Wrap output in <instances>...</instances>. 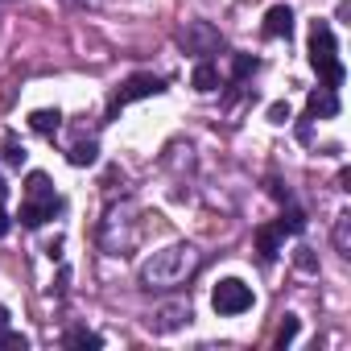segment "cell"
I'll return each instance as SVG.
<instances>
[{"label": "cell", "mask_w": 351, "mask_h": 351, "mask_svg": "<svg viewBox=\"0 0 351 351\" xmlns=\"http://www.w3.org/2000/svg\"><path fill=\"white\" fill-rule=\"evenodd\" d=\"M199 269H203V252L195 244H186V240L182 244H165V248H157L153 256L141 261V289H149V293L178 289Z\"/></svg>", "instance_id": "obj_1"}, {"label": "cell", "mask_w": 351, "mask_h": 351, "mask_svg": "<svg viewBox=\"0 0 351 351\" xmlns=\"http://www.w3.org/2000/svg\"><path fill=\"white\" fill-rule=\"evenodd\" d=\"M136 215H141L136 203H116V207H108V215H104V223H99V244H104V252L128 256V252L136 248V240H141V219H136Z\"/></svg>", "instance_id": "obj_2"}, {"label": "cell", "mask_w": 351, "mask_h": 351, "mask_svg": "<svg viewBox=\"0 0 351 351\" xmlns=\"http://www.w3.org/2000/svg\"><path fill=\"white\" fill-rule=\"evenodd\" d=\"M310 66L318 71L322 87H335L343 83V62H339V46H335V29L326 21H314L310 25Z\"/></svg>", "instance_id": "obj_3"}, {"label": "cell", "mask_w": 351, "mask_h": 351, "mask_svg": "<svg viewBox=\"0 0 351 351\" xmlns=\"http://www.w3.org/2000/svg\"><path fill=\"white\" fill-rule=\"evenodd\" d=\"M252 302H256V293H252V285H244L240 277H223V281L211 289V306H215V314H223V318L248 314Z\"/></svg>", "instance_id": "obj_4"}, {"label": "cell", "mask_w": 351, "mask_h": 351, "mask_svg": "<svg viewBox=\"0 0 351 351\" xmlns=\"http://www.w3.org/2000/svg\"><path fill=\"white\" fill-rule=\"evenodd\" d=\"M161 91H165V79H161V75H128V79L120 83V91L112 95V108H108V116H116L120 108H128V104H136V99L161 95Z\"/></svg>", "instance_id": "obj_5"}, {"label": "cell", "mask_w": 351, "mask_h": 351, "mask_svg": "<svg viewBox=\"0 0 351 351\" xmlns=\"http://www.w3.org/2000/svg\"><path fill=\"white\" fill-rule=\"evenodd\" d=\"M186 318H191V302H186V298H173V302H165V306H157V310H153V318H149V330H157V335H169V330H178Z\"/></svg>", "instance_id": "obj_6"}, {"label": "cell", "mask_w": 351, "mask_h": 351, "mask_svg": "<svg viewBox=\"0 0 351 351\" xmlns=\"http://www.w3.org/2000/svg\"><path fill=\"white\" fill-rule=\"evenodd\" d=\"M182 46H186V50H195V54H211V50H219V46H223V38H219L207 21H195V25H186V29H182Z\"/></svg>", "instance_id": "obj_7"}, {"label": "cell", "mask_w": 351, "mask_h": 351, "mask_svg": "<svg viewBox=\"0 0 351 351\" xmlns=\"http://www.w3.org/2000/svg\"><path fill=\"white\" fill-rule=\"evenodd\" d=\"M330 116H339V95H335V87L310 91V99H306V120H330Z\"/></svg>", "instance_id": "obj_8"}, {"label": "cell", "mask_w": 351, "mask_h": 351, "mask_svg": "<svg viewBox=\"0 0 351 351\" xmlns=\"http://www.w3.org/2000/svg\"><path fill=\"white\" fill-rule=\"evenodd\" d=\"M62 211V199H50V203H38V199H25L21 203V223L25 228H42L46 219H54Z\"/></svg>", "instance_id": "obj_9"}, {"label": "cell", "mask_w": 351, "mask_h": 351, "mask_svg": "<svg viewBox=\"0 0 351 351\" xmlns=\"http://www.w3.org/2000/svg\"><path fill=\"white\" fill-rule=\"evenodd\" d=\"M293 34V9L289 5H273L265 13V38H289Z\"/></svg>", "instance_id": "obj_10"}, {"label": "cell", "mask_w": 351, "mask_h": 351, "mask_svg": "<svg viewBox=\"0 0 351 351\" xmlns=\"http://www.w3.org/2000/svg\"><path fill=\"white\" fill-rule=\"evenodd\" d=\"M281 240H285V232L277 223L256 228V252H261V261H277L281 256Z\"/></svg>", "instance_id": "obj_11"}, {"label": "cell", "mask_w": 351, "mask_h": 351, "mask_svg": "<svg viewBox=\"0 0 351 351\" xmlns=\"http://www.w3.org/2000/svg\"><path fill=\"white\" fill-rule=\"evenodd\" d=\"M25 199H38V203L58 199V195H54V182H50V173H42V169L29 173V178H25Z\"/></svg>", "instance_id": "obj_12"}, {"label": "cell", "mask_w": 351, "mask_h": 351, "mask_svg": "<svg viewBox=\"0 0 351 351\" xmlns=\"http://www.w3.org/2000/svg\"><path fill=\"white\" fill-rule=\"evenodd\" d=\"M29 128L42 132V136H54V132L62 128V112H58V108H38V112L29 116Z\"/></svg>", "instance_id": "obj_13"}, {"label": "cell", "mask_w": 351, "mask_h": 351, "mask_svg": "<svg viewBox=\"0 0 351 351\" xmlns=\"http://www.w3.org/2000/svg\"><path fill=\"white\" fill-rule=\"evenodd\" d=\"M191 87H195L199 95L215 91V87H219V71H215V62H207V58H203V62L195 66V75H191Z\"/></svg>", "instance_id": "obj_14"}, {"label": "cell", "mask_w": 351, "mask_h": 351, "mask_svg": "<svg viewBox=\"0 0 351 351\" xmlns=\"http://www.w3.org/2000/svg\"><path fill=\"white\" fill-rule=\"evenodd\" d=\"M62 347H71V351H75V347H91V351H99L104 339H99L95 330H87V326H71V330L62 335Z\"/></svg>", "instance_id": "obj_15"}, {"label": "cell", "mask_w": 351, "mask_h": 351, "mask_svg": "<svg viewBox=\"0 0 351 351\" xmlns=\"http://www.w3.org/2000/svg\"><path fill=\"white\" fill-rule=\"evenodd\" d=\"M277 228H281L285 236H298V232H306V211L289 203V207L281 211V219H277Z\"/></svg>", "instance_id": "obj_16"}, {"label": "cell", "mask_w": 351, "mask_h": 351, "mask_svg": "<svg viewBox=\"0 0 351 351\" xmlns=\"http://www.w3.org/2000/svg\"><path fill=\"white\" fill-rule=\"evenodd\" d=\"M95 157H99V145H95V141H79V145H71V153H66L71 165H95Z\"/></svg>", "instance_id": "obj_17"}, {"label": "cell", "mask_w": 351, "mask_h": 351, "mask_svg": "<svg viewBox=\"0 0 351 351\" xmlns=\"http://www.w3.org/2000/svg\"><path fill=\"white\" fill-rule=\"evenodd\" d=\"M335 248H339V256H351V211H343L335 219Z\"/></svg>", "instance_id": "obj_18"}, {"label": "cell", "mask_w": 351, "mask_h": 351, "mask_svg": "<svg viewBox=\"0 0 351 351\" xmlns=\"http://www.w3.org/2000/svg\"><path fill=\"white\" fill-rule=\"evenodd\" d=\"M298 330H302V322H298V318H293V314H285V322H281V326H277V339H273V343H277V347H281V351H285V347H289V343H293V339H298Z\"/></svg>", "instance_id": "obj_19"}, {"label": "cell", "mask_w": 351, "mask_h": 351, "mask_svg": "<svg viewBox=\"0 0 351 351\" xmlns=\"http://www.w3.org/2000/svg\"><path fill=\"white\" fill-rule=\"evenodd\" d=\"M256 66H261V62H256L252 54H236V58H232V79L240 83V79H248V75H252Z\"/></svg>", "instance_id": "obj_20"}, {"label": "cell", "mask_w": 351, "mask_h": 351, "mask_svg": "<svg viewBox=\"0 0 351 351\" xmlns=\"http://www.w3.org/2000/svg\"><path fill=\"white\" fill-rule=\"evenodd\" d=\"M293 265H298L302 273H318V256H314V248H306V244H302V248L293 252Z\"/></svg>", "instance_id": "obj_21"}, {"label": "cell", "mask_w": 351, "mask_h": 351, "mask_svg": "<svg viewBox=\"0 0 351 351\" xmlns=\"http://www.w3.org/2000/svg\"><path fill=\"white\" fill-rule=\"evenodd\" d=\"M25 347H29V339L17 335V330H5V335H0V351H25Z\"/></svg>", "instance_id": "obj_22"}, {"label": "cell", "mask_w": 351, "mask_h": 351, "mask_svg": "<svg viewBox=\"0 0 351 351\" xmlns=\"http://www.w3.org/2000/svg\"><path fill=\"white\" fill-rule=\"evenodd\" d=\"M289 116H293V108H289L285 99H277V104H269V124H289Z\"/></svg>", "instance_id": "obj_23"}, {"label": "cell", "mask_w": 351, "mask_h": 351, "mask_svg": "<svg viewBox=\"0 0 351 351\" xmlns=\"http://www.w3.org/2000/svg\"><path fill=\"white\" fill-rule=\"evenodd\" d=\"M25 157H29V153H25V145H17V141H5V161H9V165H21Z\"/></svg>", "instance_id": "obj_24"}, {"label": "cell", "mask_w": 351, "mask_h": 351, "mask_svg": "<svg viewBox=\"0 0 351 351\" xmlns=\"http://www.w3.org/2000/svg\"><path fill=\"white\" fill-rule=\"evenodd\" d=\"M9 228H13V219H9V211H5V203H0V236H9Z\"/></svg>", "instance_id": "obj_25"}, {"label": "cell", "mask_w": 351, "mask_h": 351, "mask_svg": "<svg viewBox=\"0 0 351 351\" xmlns=\"http://www.w3.org/2000/svg\"><path fill=\"white\" fill-rule=\"evenodd\" d=\"M46 256H50V261H58V256H62V240H54V244L46 248Z\"/></svg>", "instance_id": "obj_26"}, {"label": "cell", "mask_w": 351, "mask_h": 351, "mask_svg": "<svg viewBox=\"0 0 351 351\" xmlns=\"http://www.w3.org/2000/svg\"><path fill=\"white\" fill-rule=\"evenodd\" d=\"M5 330H9V310L0 306V335H5Z\"/></svg>", "instance_id": "obj_27"}, {"label": "cell", "mask_w": 351, "mask_h": 351, "mask_svg": "<svg viewBox=\"0 0 351 351\" xmlns=\"http://www.w3.org/2000/svg\"><path fill=\"white\" fill-rule=\"evenodd\" d=\"M5 199H9V182H5V178H0V203H5Z\"/></svg>", "instance_id": "obj_28"}]
</instances>
